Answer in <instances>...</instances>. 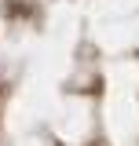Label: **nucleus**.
I'll use <instances>...</instances> for the list:
<instances>
[]
</instances>
